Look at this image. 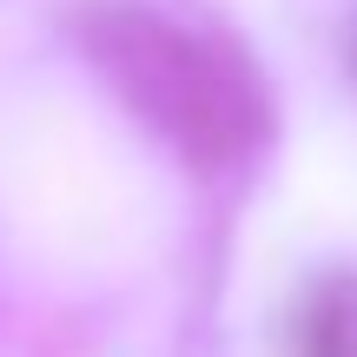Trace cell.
<instances>
[{
	"label": "cell",
	"instance_id": "obj_1",
	"mask_svg": "<svg viewBox=\"0 0 357 357\" xmlns=\"http://www.w3.org/2000/svg\"><path fill=\"white\" fill-rule=\"evenodd\" d=\"M79 47L106 86L192 166L218 172L265 139V93L225 47L139 7H100L79 20Z\"/></svg>",
	"mask_w": 357,
	"mask_h": 357
},
{
	"label": "cell",
	"instance_id": "obj_2",
	"mask_svg": "<svg viewBox=\"0 0 357 357\" xmlns=\"http://www.w3.org/2000/svg\"><path fill=\"white\" fill-rule=\"evenodd\" d=\"M305 337H311V357H357V305L344 291H324Z\"/></svg>",
	"mask_w": 357,
	"mask_h": 357
}]
</instances>
